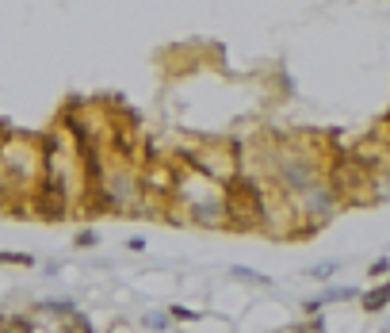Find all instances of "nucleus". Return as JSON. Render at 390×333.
I'll return each mask as SVG.
<instances>
[{"mask_svg": "<svg viewBox=\"0 0 390 333\" xmlns=\"http://www.w3.org/2000/svg\"><path fill=\"white\" fill-rule=\"evenodd\" d=\"M165 310H168V318H173V322H199V318H203L199 310L184 307V303H173V307H165Z\"/></svg>", "mask_w": 390, "mask_h": 333, "instance_id": "obj_10", "label": "nucleus"}, {"mask_svg": "<svg viewBox=\"0 0 390 333\" xmlns=\"http://www.w3.org/2000/svg\"><path fill=\"white\" fill-rule=\"evenodd\" d=\"M386 269H390V261H386V256H379V261L371 264V276H383Z\"/></svg>", "mask_w": 390, "mask_h": 333, "instance_id": "obj_14", "label": "nucleus"}, {"mask_svg": "<svg viewBox=\"0 0 390 333\" xmlns=\"http://www.w3.org/2000/svg\"><path fill=\"white\" fill-rule=\"evenodd\" d=\"M268 176L275 184V192L299 199L302 192H310L321 176V157L306 146H275L268 154Z\"/></svg>", "mask_w": 390, "mask_h": 333, "instance_id": "obj_1", "label": "nucleus"}, {"mask_svg": "<svg viewBox=\"0 0 390 333\" xmlns=\"http://www.w3.org/2000/svg\"><path fill=\"white\" fill-rule=\"evenodd\" d=\"M226 199V230H264L268 215V192L249 173H230L222 180Z\"/></svg>", "mask_w": 390, "mask_h": 333, "instance_id": "obj_2", "label": "nucleus"}, {"mask_svg": "<svg viewBox=\"0 0 390 333\" xmlns=\"http://www.w3.org/2000/svg\"><path fill=\"white\" fill-rule=\"evenodd\" d=\"M39 310L42 314H50V318H73V314H77V303H73V299H42L39 303Z\"/></svg>", "mask_w": 390, "mask_h": 333, "instance_id": "obj_5", "label": "nucleus"}, {"mask_svg": "<svg viewBox=\"0 0 390 333\" xmlns=\"http://www.w3.org/2000/svg\"><path fill=\"white\" fill-rule=\"evenodd\" d=\"M291 333H314V326H302V329H291Z\"/></svg>", "mask_w": 390, "mask_h": 333, "instance_id": "obj_15", "label": "nucleus"}, {"mask_svg": "<svg viewBox=\"0 0 390 333\" xmlns=\"http://www.w3.org/2000/svg\"><path fill=\"white\" fill-rule=\"evenodd\" d=\"M234 276H237V280H245V283H260V288H268V276H264V272H256V269H245V264H234V269H230Z\"/></svg>", "mask_w": 390, "mask_h": 333, "instance_id": "obj_8", "label": "nucleus"}, {"mask_svg": "<svg viewBox=\"0 0 390 333\" xmlns=\"http://www.w3.org/2000/svg\"><path fill=\"white\" fill-rule=\"evenodd\" d=\"M127 253H146V237H142V234L127 237Z\"/></svg>", "mask_w": 390, "mask_h": 333, "instance_id": "obj_13", "label": "nucleus"}, {"mask_svg": "<svg viewBox=\"0 0 390 333\" xmlns=\"http://www.w3.org/2000/svg\"><path fill=\"white\" fill-rule=\"evenodd\" d=\"M0 264H12V269H35V256H31V253H12V249H0Z\"/></svg>", "mask_w": 390, "mask_h": 333, "instance_id": "obj_7", "label": "nucleus"}, {"mask_svg": "<svg viewBox=\"0 0 390 333\" xmlns=\"http://www.w3.org/2000/svg\"><path fill=\"white\" fill-rule=\"evenodd\" d=\"M360 303H364V310L367 314H379V310H386L390 307V283H383V288H371L360 295Z\"/></svg>", "mask_w": 390, "mask_h": 333, "instance_id": "obj_4", "label": "nucleus"}, {"mask_svg": "<svg viewBox=\"0 0 390 333\" xmlns=\"http://www.w3.org/2000/svg\"><path fill=\"white\" fill-rule=\"evenodd\" d=\"M326 184L333 188L337 203H348V207L375 203V169L364 165L356 154H340L333 161V169L326 173Z\"/></svg>", "mask_w": 390, "mask_h": 333, "instance_id": "obj_3", "label": "nucleus"}, {"mask_svg": "<svg viewBox=\"0 0 390 333\" xmlns=\"http://www.w3.org/2000/svg\"><path fill=\"white\" fill-rule=\"evenodd\" d=\"M329 272H337V261H326V264H314V269L306 276H314V280H329Z\"/></svg>", "mask_w": 390, "mask_h": 333, "instance_id": "obj_12", "label": "nucleus"}, {"mask_svg": "<svg viewBox=\"0 0 390 333\" xmlns=\"http://www.w3.org/2000/svg\"><path fill=\"white\" fill-rule=\"evenodd\" d=\"M100 245V234L92 230V226H84V230L73 234V249H96Z\"/></svg>", "mask_w": 390, "mask_h": 333, "instance_id": "obj_9", "label": "nucleus"}, {"mask_svg": "<svg viewBox=\"0 0 390 333\" xmlns=\"http://www.w3.org/2000/svg\"><path fill=\"white\" fill-rule=\"evenodd\" d=\"M146 326L149 329H168L173 318H168V310H154V314H146Z\"/></svg>", "mask_w": 390, "mask_h": 333, "instance_id": "obj_11", "label": "nucleus"}, {"mask_svg": "<svg viewBox=\"0 0 390 333\" xmlns=\"http://www.w3.org/2000/svg\"><path fill=\"white\" fill-rule=\"evenodd\" d=\"M0 333H39V329H35V322L27 318V314H12V318L4 322V329H0Z\"/></svg>", "mask_w": 390, "mask_h": 333, "instance_id": "obj_6", "label": "nucleus"}]
</instances>
